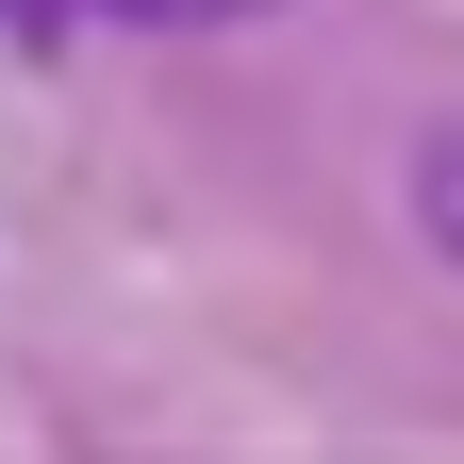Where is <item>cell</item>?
<instances>
[{"label":"cell","mask_w":464,"mask_h":464,"mask_svg":"<svg viewBox=\"0 0 464 464\" xmlns=\"http://www.w3.org/2000/svg\"><path fill=\"white\" fill-rule=\"evenodd\" d=\"M83 17H150V34H216V17H266V0H83Z\"/></svg>","instance_id":"obj_2"},{"label":"cell","mask_w":464,"mask_h":464,"mask_svg":"<svg viewBox=\"0 0 464 464\" xmlns=\"http://www.w3.org/2000/svg\"><path fill=\"white\" fill-rule=\"evenodd\" d=\"M415 232H431V249L464 266V116H448V133L415 150Z\"/></svg>","instance_id":"obj_1"}]
</instances>
